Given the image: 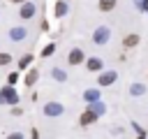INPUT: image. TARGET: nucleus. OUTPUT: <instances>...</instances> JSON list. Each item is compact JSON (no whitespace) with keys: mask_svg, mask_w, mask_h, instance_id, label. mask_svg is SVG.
<instances>
[{"mask_svg":"<svg viewBox=\"0 0 148 139\" xmlns=\"http://www.w3.org/2000/svg\"><path fill=\"white\" fill-rule=\"evenodd\" d=\"M0 104H5V97H2V93H0Z\"/></svg>","mask_w":148,"mask_h":139,"instance_id":"28","label":"nucleus"},{"mask_svg":"<svg viewBox=\"0 0 148 139\" xmlns=\"http://www.w3.org/2000/svg\"><path fill=\"white\" fill-rule=\"evenodd\" d=\"M97 118H99V116H97V114H95L92 109H86V111L81 114V118H79V123H81L83 127H88V125H92V123H95Z\"/></svg>","mask_w":148,"mask_h":139,"instance_id":"9","label":"nucleus"},{"mask_svg":"<svg viewBox=\"0 0 148 139\" xmlns=\"http://www.w3.org/2000/svg\"><path fill=\"white\" fill-rule=\"evenodd\" d=\"M146 86L143 83H130V97H141V95H146Z\"/></svg>","mask_w":148,"mask_h":139,"instance_id":"14","label":"nucleus"},{"mask_svg":"<svg viewBox=\"0 0 148 139\" xmlns=\"http://www.w3.org/2000/svg\"><path fill=\"white\" fill-rule=\"evenodd\" d=\"M116 79H118V72H113V70H102L99 76H97V86H99V88H104V86H113Z\"/></svg>","mask_w":148,"mask_h":139,"instance_id":"2","label":"nucleus"},{"mask_svg":"<svg viewBox=\"0 0 148 139\" xmlns=\"http://www.w3.org/2000/svg\"><path fill=\"white\" fill-rule=\"evenodd\" d=\"M35 14H37V5H35V2H30V0H25V2L18 7V16H21L23 21H30Z\"/></svg>","mask_w":148,"mask_h":139,"instance_id":"3","label":"nucleus"},{"mask_svg":"<svg viewBox=\"0 0 148 139\" xmlns=\"http://www.w3.org/2000/svg\"><path fill=\"white\" fill-rule=\"evenodd\" d=\"M7 139H23V134L21 132H12V134H7Z\"/></svg>","mask_w":148,"mask_h":139,"instance_id":"26","label":"nucleus"},{"mask_svg":"<svg viewBox=\"0 0 148 139\" xmlns=\"http://www.w3.org/2000/svg\"><path fill=\"white\" fill-rule=\"evenodd\" d=\"M37 79H39V72H37L35 67H30V70L25 72V76H23V83H25V88H32V86L37 83Z\"/></svg>","mask_w":148,"mask_h":139,"instance_id":"10","label":"nucleus"},{"mask_svg":"<svg viewBox=\"0 0 148 139\" xmlns=\"http://www.w3.org/2000/svg\"><path fill=\"white\" fill-rule=\"evenodd\" d=\"M83 100L90 104V102H97V100H102V93H99V88H86L83 90Z\"/></svg>","mask_w":148,"mask_h":139,"instance_id":"13","label":"nucleus"},{"mask_svg":"<svg viewBox=\"0 0 148 139\" xmlns=\"http://www.w3.org/2000/svg\"><path fill=\"white\" fill-rule=\"evenodd\" d=\"M9 2H12V5H23L25 0H9Z\"/></svg>","mask_w":148,"mask_h":139,"instance_id":"27","label":"nucleus"},{"mask_svg":"<svg viewBox=\"0 0 148 139\" xmlns=\"http://www.w3.org/2000/svg\"><path fill=\"white\" fill-rule=\"evenodd\" d=\"M67 12H69V5H67L65 0H58V2L53 5V16H56V19H62Z\"/></svg>","mask_w":148,"mask_h":139,"instance_id":"11","label":"nucleus"},{"mask_svg":"<svg viewBox=\"0 0 148 139\" xmlns=\"http://www.w3.org/2000/svg\"><path fill=\"white\" fill-rule=\"evenodd\" d=\"M109 39H111V28H109V25H97V28L92 30V44L104 46Z\"/></svg>","mask_w":148,"mask_h":139,"instance_id":"1","label":"nucleus"},{"mask_svg":"<svg viewBox=\"0 0 148 139\" xmlns=\"http://www.w3.org/2000/svg\"><path fill=\"white\" fill-rule=\"evenodd\" d=\"M116 5H118V0H97V7H99V12H113L116 9Z\"/></svg>","mask_w":148,"mask_h":139,"instance_id":"15","label":"nucleus"},{"mask_svg":"<svg viewBox=\"0 0 148 139\" xmlns=\"http://www.w3.org/2000/svg\"><path fill=\"white\" fill-rule=\"evenodd\" d=\"M62 114H65V107H62L60 102H46V104H44V116L58 118V116H62Z\"/></svg>","mask_w":148,"mask_h":139,"instance_id":"4","label":"nucleus"},{"mask_svg":"<svg viewBox=\"0 0 148 139\" xmlns=\"http://www.w3.org/2000/svg\"><path fill=\"white\" fill-rule=\"evenodd\" d=\"M139 139H148V137H146V134H139Z\"/></svg>","mask_w":148,"mask_h":139,"instance_id":"29","label":"nucleus"},{"mask_svg":"<svg viewBox=\"0 0 148 139\" xmlns=\"http://www.w3.org/2000/svg\"><path fill=\"white\" fill-rule=\"evenodd\" d=\"M86 70L88 72H102L104 70V60L99 56H90V58H86Z\"/></svg>","mask_w":148,"mask_h":139,"instance_id":"7","label":"nucleus"},{"mask_svg":"<svg viewBox=\"0 0 148 139\" xmlns=\"http://www.w3.org/2000/svg\"><path fill=\"white\" fill-rule=\"evenodd\" d=\"M53 51H56V44H53V42H51V44H46V46H44V49H42V56H44V58H46V56H51V53H53Z\"/></svg>","mask_w":148,"mask_h":139,"instance_id":"20","label":"nucleus"},{"mask_svg":"<svg viewBox=\"0 0 148 139\" xmlns=\"http://www.w3.org/2000/svg\"><path fill=\"white\" fill-rule=\"evenodd\" d=\"M146 14H148V9H146Z\"/></svg>","mask_w":148,"mask_h":139,"instance_id":"30","label":"nucleus"},{"mask_svg":"<svg viewBox=\"0 0 148 139\" xmlns=\"http://www.w3.org/2000/svg\"><path fill=\"white\" fill-rule=\"evenodd\" d=\"M18 79H21V76H18V72H9V76H7V83H9V86H14Z\"/></svg>","mask_w":148,"mask_h":139,"instance_id":"22","label":"nucleus"},{"mask_svg":"<svg viewBox=\"0 0 148 139\" xmlns=\"http://www.w3.org/2000/svg\"><path fill=\"white\" fill-rule=\"evenodd\" d=\"M30 139H39V130H37V127L30 130Z\"/></svg>","mask_w":148,"mask_h":139,"instance_id":"25","label":"nucleus"},{"mask_svg":"<svg viewBox=\"0 0 148 139\" xmlns=\"http://www.w3.org/2000/svg\"><path fill=\"white\" fill-rule=\"evenodd\" d=\"M9 63H12V56L0 51V67H5V65H9Z\"/></svg>","mask_w":148,"mask_h":139,"instance_id":"21","label":"nucleus"},{"mask_svg":"<svg viewBox=\"0 0 148 139\" xmlns=\"http://www.w3.org/2000/svg\"><path fill=\"white\" fill-rule=\"evenodd\" d=\"M130 125H132V130H134V132H136V134H146V130H143V127H141V125H139V123H134V120H132V123H130Z\"/></svg>","mask_w":148,"mask_h":139,"instance_id":"23","label":"nucleus"},{"mask_svg":"<svg viewBox=\"0 0 148 139\" xmlns=\"http://www.w3.org/2000/svg\"><path fill=\"white\" fill-rule=\"evenodd\" d=\"M134 2V7L139 9V12H146L148 9V0H132Z\"/></svg>","mask_w":148,"mask_h":139,"instance_id":"19","label":"nucleus"},{"mask_svg":"<svg viewBox=\"0 0 148 139\" xmlns=\"http://www.w3.org/2000/svg\"><path fill=\"white\" fill-rule=\"evenodd\" d=\"M25 37H28V28H23V25L9 28V39H12V42H23Z\"/></svg>","mask_w":148,"mask_h":139,"instance_id":"8","label":"nucleus"},{"mask_svg":"<svg viewBox=\"0 0 148 139\" xmlns=\"http://www.w3.org/2000/svg\"><path fill=\"white\" fill-rule=\"evenodd\" d=\"M21 114H23V111H21V107H18V104H16V107H12V116H21Z\"/></svg>","mask_w":148,"mask_h":139,"instance_id":"24","label":"nucleus"},{"mask_svg":"<svg viewBox=\"0 0 148 139\" xmlns=\"http://www.w3.org/2000/svg\"><path fill=\"white\" fill-rule=\"evenodd\" d=\"M139 42H141V37H139L136 32H130V35L123 37V46H125V49H134V46H139Z\"/></svg>","mask_w":148,"mask_h":139,"instance_id":"12","label":"nucleus"},{"mask_svg":"<svg viewBox=\"0 0 148 139\" xmlns=\"http://www.w3.org/2000/svg\"><path fill=\"white\" fill-rule=\"evenodd\" d=\"M67 63H69V65H81V63H86V53H83V49L74 46V49L67 53Z\"/></svg>","mask_w":148,"mask_h":139,"instance_id":"6","label":"nucleus"},{"mask_svg":"<svg viewBox=\"0 0 148 139\" xmlns=\"http://www.w3.org/2000/svg\"><path fill=\"white\" fill-rule=\"evenodd\" d=\"M0 93H2V97H5V104H12V107H16V104H18V93L14 90V86H9V83H7Z\"/></svg>","mask_w":148,"mask_h":139,"instance_id":"5","label":"nucleus"},{"mask_svg":"<svg viewBox=\"0 0 148 139\" xmlns=\"http://www.w3.org/2000/svg\"><path fill=\"white\" fill-rule=\"evenodd\" d=\"M51 76H53L56 81H60V83H62V81H67V72H65V70H60V67H53V70H51Z\"/></svg>","mask_w":148,"mask_h":139,"instance_id":"18","label":"nucleus"},{"mask_svg":"<svg viewBox=\"0 0 148 139\" xmlns=\"http://www.w3.org/2000/svg\"><path fill=\"white\" fill-rule=\"evenodd\" d=\"M88 109H92L97 116H104V114H106V104H104L102 100H97V102H90V104H88Z\"/></svg>","mask_w":148,"mask_h":139,"instance_id":"16","label":"nucleus"},{"mask_svg":"<svg viewBox=\"0 0 148 139\" xmlns=\"http://www.w3.org/2000/svg\"><path fill=\"white\" fill-rule=\"evenodd\" d=\"M32 60H35V56H32V53H23V56L18 58V70H28Z\"/></svg>","mask_w":148,"mask_h":139,"instance_id":"17","label":"nucleus"}]
</instances>
